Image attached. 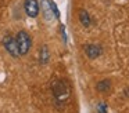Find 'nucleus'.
I'll return each mask as SVG.
<instances>
[{
    "label": "nucleus",
    "instance_id": "2",
    "mask_svg": "<svg viewBox=\"0 0 129 113\" xmlns=\"http://www.w3.org/2000/svg\"><path fill=\"white\" fill-rule=\"evenodd\" d=\"M15 40H17V46H18V52H20V57L26 55L29 52L32 47V39L25 30H20L15 36Z\"/></svg>",
    "mask_w": 129,
    "mask_h": 113
},
{
    "label": "nucleus",
    "instance_id": "5",
    "mask_svg": "<svg viewBox=\"0 0 129 113\" xmlns=\"http://www.w3.org/2000/svg\"><path fill=\"white\" fill-rule=\"evenodd\" d=\"M83 50H85V54L87 55V58H90V59L99 58L101 55V52H103V48L99 44H86L83 47Z\"/></svg>",
    "mask_w": 129,
    "mask_h": 113
},
{
    "label": "nucleus",
    "instance_id": "7",
    "mask_svg": "<svg viewBox=\"0 0 129 113\" xmlns=\"http://www.w3.org/2000/svg\"><path fill=\"white\" fill-rule=\"evenodd\" d=\"M78 18H79V22L82 24V26L89 28L90 25H92V18H90L89 13H87V11L85 10V8L79 10V13H78Z\"/></svg>",
    "mask_w": 129,
    "mask_h": 113
},
{
    "label": "nucleus",
    "instance_id": "3",
    "mask_svg": "<svg viewBox=\"0 0 129 113\" xmlns=\"http://www.w3.org/2000/svg\"><path fill=\"white\" fill-rule=\"evenodd\" d=\"M3 43V47L13 58H18L20 57V52H18V46H17V40H15L14 36L11 35H6L2 40Z\"/></svg>",
    "mask_w": 129,
    "mask_h": 113
},
{
    "label": "nucleus",
    "instance_id": "11",
    "mask_svg": "<svg viewBox=\"0 0 129 113\" xmlns=\"http://www.w3.org/2000/svg\"><path fill=\"white\" fill-rule=\"evenodd\" d=\"M61 35H62V39H64V41L67 43V36H65V28L61 25Z\"/></svg>",
    "mask_w": 129,
    "mask_h": 113
},
{
    "label": "nucleus",
    "instance_id": "6",
    "mask_svg": "<svg viewBox=\"0 0 129 113\" xmlns=\"http://www.w3.org/2000/svg\"><path fill=\"white\" fill-rule=\"evenodd\" d=\"M40 10L43 13V17H45L46 21H51L54 19V13H53V7H51V0H42L40 2Z\"/></svg>",
    "mask_w": 129,
    "mask_h": 113
},
{
    "label": "nucleus",
    "instance_id": "10",
    "mask_svg": "<svg viewBox=\"0 0 129 113\" xmlns=\"http://www.w3.org/2000/svg\"><path fill=\"white\" fill-rule=\"evenodd\" d=\"M96 110H97V113H108V106L106 102H99Z\"/></svg>",
    "mask_w": 129,
    "mask_h": 113
},
{
    "label": "nucleus",
    "instance_id": "8",
    "mask_svg": "<svg viewBox=\"0 0 129 113\" xmlns=\"http://www.w3.org/2000/svg\"><path fill=\"white\" fill-rule=\"evenodd\" d=\"M49 59H50V52H49V47L45 44V46H42L39 52V62L42 65H46V63H49Z\"/></svg>",
    "mask_w": 129,
    "mask_h": 113
},
{
    "label": "nucleus",
    "instance_id": "4",
    "mask_svg": "<svg viewBox=\"0 0 129 113\" xmlns=\"http://www.w3.org/2000/svg\"><path fill=\"white\" fill-rule=\"evenodd\" d=\"M24 10H25V14L29 18H36L40 11L38 0H25L24 2Z\"/></svg>",
    "mask_w": 129,
    "mask_h": 113
},
{
    "label": "nucleus",
    "instance_id": "9",
    "mask_svg": "<svg viewBox=\"0 0 129 113\" xmlns=\"http://www.w3.org/2000/svg\"><path fill=\"white\" fill-rule=\"evenodd\" d=\"M96 88H97L99 92L106 94V92H108L110 88H111V83H110V80H107V79L101 80V81H99L97 84H96Z\"/></svg>",
    "mask_w": 129,
    "mask_h": 113
},
{
    "label": "nucleus",
    "instance_id": "1",
    "mask_svg": "<svg viewBox=\"0 0 129 113\" xmlns=\"http://www.w3.org/2000/svg\"><path fill=\"white\" fill-rule=\"evenodd\" d=\"M51 91L57 106H64L71 98V87L65 80H56L51 84Z\"/></svg>",
    "mask_w": 129,
    "mask_h": 113
}]
</instances>
